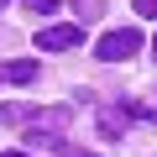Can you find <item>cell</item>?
Masks as SVG:
<instances>
[{
  "label": "cell",
  "instance_id": "6da1fadb",
  "mask_svg": "<svg viewBox=\"0 0 157 157\" xmlns=\"http://www.w3.org/2000/svg\"><path fill=\"white\" fill-rule=\"evenodd\" d=\"M141 52V32L136 26H115V32H105L100 42H94V58L100 63H126V58H136Z\"/></svg>",
  "mask_w": 157,
  "mask_h": 157
},
{
  "label": "cell",
  "instance_id": "7a4b0ae2",
  "mask_svg": "<svg viewBox=\"0 0 157 157\" xmlns=\"http://www.w3.org/2000/svg\"><path fill=\"white\" fill-rule=\"evenodd\" d=\"M68 121H73V115H68V110L58 105V110H47V115H37V126H32V131H26L21 141H32V147H42V141H47V147H58V136L68 131Z\"/></svg>",
  "mask_w": 157,
  "mask_h": 157
},
{
  "label": "cell",
  "instance_id": "3957f363",
  "mask_svg": "<svg viewBox=\"0 0 157 157\" xmlns=\"http://www.w3.org/2000/svg\"><path fill=\"white\" fill-rule=\"evenodd\" d=\"M78 42H84V26H73V21H58V26H42L37 32V47L42 52H68Z\"/></svg>",
  "mask_w": 157,
  "mask_h": 157
},
{
  "label": "cell",
  "instance_id": "277c9868",
  "mask_svg": "<svg viewBox=\"0 0 157 157\" xmlns=\"http://www.w3.org/2000/svg\"><path fill=\"white\" fill-rule=\"evenodd\" d=\"M0 78H6V84H32V78H37V63L32 58H16V63L0 68Z\"/></svg>",
  "mask_w": 157,
  "mask_h": 157
},
{
  "label": "cell",
  "instance_id": "5b68a950",
  "mask_svg": "<svg viewBox=\"0 0 157 157\" xmlns=\"http://www.w3.org/2000/svg\"><path fill=\"white\" fill-rule=\"evenodd\" d=\"M21 11H26V16H52L58 0H21Z\"/></svg>",
  "mask_w": 157,
  "mask_h": 157
},
{
  "label": "cell",
  "instance_id": "8992f818",
  "mask_svg": "<svg viewBox=\"0 0 157 157\" xmlns=\"http://www.w3.org/2000/svg\"><path fill=\"white\" fill-rule=\"evenodd\" d=\"M100 126H105V136H115V131L126 126V115H115V110H105V115H100Z\"/></svg>",
  "mask_w": 157,
  "mask_h": 157
},
{
  "label": "cell",
  "instance_id": "52a82bcc",
  "mask_svg": "<svg viewBox=\"0 0 157 157\" xmlns=\"http://www.w3.org/2000/svg\"><path fill=\"white\" fill-rule=\"evenodd\" d=\"M73 6H78V16H84V21H89V16L100 11V0H73Z\"/></svg>",
  "mask_w": 157,
  "mask_h": 157
},
{
  "label": "cell",
  "instance_id": "ba28073f",
  "mask_svg": "<svg viewBox=\"0 0 157 157\" xmlns=\"http://www.w3.org/2000/svg\"><path fill=\"white\" fill-rule=\"evenodd\" d=\"M136 16H157V0H136Z\"/></svg>",
  "mask_w": 157,
  "mask_h": 157
},
{
  "label": "cell",
  "instance_id": "9c48e42d",
  "mask_svg": "<svg viewBox=\"0 0 157 157\" xmlns=\"http://www.w3.org/2000/svg\"><path fill=\"white\" fill-rule=\"evenodd\" d=\"M63 157H100V152H84V147H63Z\"/></svg>",
  "mask_w": 157,
  "mask_h": 157
},
{
  "label": "cell",
  "instance_id": "30bf717a",
  "mask_svg": "<svg viewBox=\"0 0 157 157\" xmlns=\"http://www.w3.org/2000/svg\"><path fill=\"white\" fill-rule=\"evenodd\" d=\"M0 157H26V152H0Z\"/></svg>",
  "mask_w": 157,
  "mask_h": 157
},
{
  "label": "cell",
  "instance_id": "8fae6325",
  "mask_svg": "<svg viewBox=\"0 0 157 157\" xmlns=\"http://www.w3.org/2000/svg\"><path fill=\"white\" fill-rule=\"evenodd\" d=\"M152 52H157V37H152Z\"/></svg>",
  "mask_w": 157,
  "mask_h": 157
}]
</instances>
